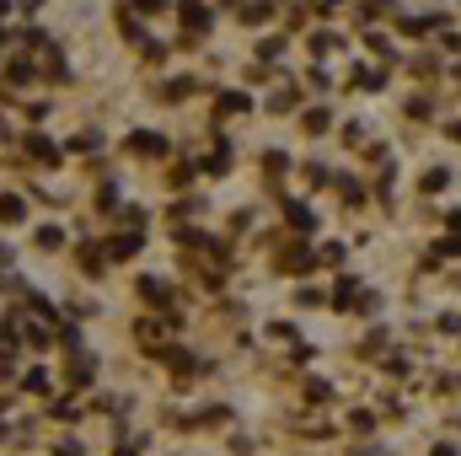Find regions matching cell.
<instances>
[{
    "label": "cell",
    "mask_w": 461,
    "mask_h": 456,
    "mask_svg": "<svg viewBox=\"0 0 461 456\" xmlns=\"http://www.w3.org/2000/svg\"><path fill=\"white\" fill-rule=\"evenodd\" d=\"M456 134H461V124H456Z\"/></svg>",
    "instance_id": "cell-1"
}]
</instances>
